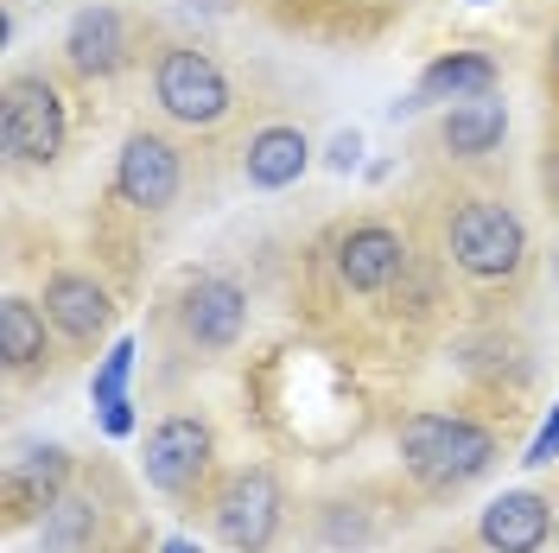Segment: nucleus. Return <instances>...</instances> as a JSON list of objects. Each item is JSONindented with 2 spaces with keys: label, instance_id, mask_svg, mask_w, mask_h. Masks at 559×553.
I'll return each instance as SVG.
<instances>
[{
  "label": "nucleus",
  "instance_id": "14",
  "mask_svg": "<svg viewBox=\"0 0 559 553\" xmlns=\"http://www.w3.org/2000/svg\"><path fill=\"white\" fill-rule=\"evenodd\" d=\"M51 311H38L33 299H7L0 306V363H7V376H33L51 363Z\"/></svg>",
  "mask_w": 559,
  "mask_h": 553
},
{
  "label": "nucleus",
  "instance_id": "24",
  "mask_svg": "<svg viewBox=\"0 0 559 553\" xmlns=\"http://www.w3.org/2000/svg\"><path fill=\"white\" fill-rule=\"evenodd\" d=\"M554 64H559V33H554Z\"/></svg>",
  "mask_w": 559,
  "mask_h": 553
},
{
  "label": "nucleus",
  "instance_id": "8",
  "mask_svg": "<svg viewBox=\"0 0 559 553\" xmlns=\"http://www.w3.org/2000/svg\"><path fill=\"white\" fill-rule=\"evenodd\" d=\"M248 325V293L229 274H198L178 293V331L191 350H229Z\"/></svg>",
  "mask_w": 559,
  "mask_h": 553
},
{
  "label": "nucleus",
  "instance_id": "4",
  "mask_svg": "<svg viewBox=\"0 0 559 553\" xmlns=\"http://www.w3.org/2000/svg\"><path fill=\"white\" fill-rule=\"evenodd\" d=\"M140 471H146V484L159 490V496L198 503V496L210 490V471H216V433H210V420L166 414L153 433H146Z\"/></svg>",
  "mask_w": 559,
  "mask_h": 553
},
{
  "label": "nucleus",
  "instance_id": "17",
  "mask_svg": "<svg viewBox=\"0 0 559 553\" xmlns=\"http://www.w3.org/2000/svg\"><path fill=\"white\" fill-rule=\"evenodd\" d=\"M306 166H312V146H306V134H299V128H261V134L248 140V153H242L248 185H261V191L293 185Z\"/></svg>",
  "mask_w": 559,
  "mask_h": 553
},
{
  "label": "nucleus",
  "instance_id": "19",
  "mask_svg": "<svg viewBox=\"0 0 559 553\" xmlns=\"http://www.w3.org/2000/svg\"><path fill=\"white\" fill-rule=\"evenodd\" d=\"M128 369H134V344H115L103 356V369H96V408H108V401H128V395H121Z\"/></svg>",
  "mask_w": 559,
  "mask_h": 553
},
{
  "label": "nucleus",
  "instance_id": "15",
  "mask_svg": "<svg viewBox=\"0 0 559 553\" xmlns=\"http://www.w3.org/2000/svg\"><path fill=\"white\" fill-rule=\"evenodd\" d=\"M471 96H496V58L489 51H445L419 70L414 103H471Z\"/></svg>",
  "mask_w": 559,
  "mask_h": 553
},
{
  "label": "nucleus",
  "instance_id": "20",
  "mask_svg": "<svg viewBox=\"0 0 559 553\" xmlns=\"http://www.w3.org/2000/svg\"><path fill=\"white\" fill-rule=\"evenodd\" d=\"M559 458V408H554V420L534 433V446H527V464H554Z\"/></svg>",
  "mask_w": 559,
  "mask_h": 553
},
{
  "label": "nucleus",
  "instance_id": "9",
  "mask_svg": "<svg viewBox=\"0 0 559 553\" xmlns=\"http://www.w3.org/2000/svg\"><path fill=\"white\" fill-rule=\"evenodd\" d=\"M45 311H51V325H58V338L76 350H96L108 338V325H115V299H108V286L96 274H51L45 280Z\"/></svg>",
  "mask_w": 559,
  "mask_h": 553
},
{
  "label": "nucleus",
  "instance_id": "6",
  "mask_svg": "<svg viewBox=\"0 0 559 553\" xmlns=\"http://www.w3.org/2000/svg\"><path fill=\"white\" fill-rule=\"evenodd\" d=\"M210 528L229 553H267L280 534V484L267 464H242L229 471V484L210 503Z\"/></svg>",
  "mask_w": 559,
  "mask_h": 553
},
{
  "label": "nucleus",
  "instance_id": "7",
  "mask_svg": "<svg viewBox=\"0 0 559 553\" xmlns=\"http://www.w3.org/2000/svg\"><path fill=\"white\" fill-rule=\"evenodd\" d=\"M115 191H121V204H134V210H166L185 191L178 146L166 134H153V128H134L128 146H121V160H115Z\"/></svg>",
  "mask_w": 559,
  "mask_h": 553
},
{
  "label": "nucleus",
  "instance_id": "22",
  "mask_svg": "<svg viewBox=\"0 0 559 553\" xmlns=\"http://www.w3.org/2000/svg\"><path fill=\"white\" fill-rule=\"evenodd\" d=\"M331 160H337V166H356V134L337 140V153H331Z\"/></svg>",
  "mask_w": 559,
  "mask_h": 553
},
{
  "label": "nucleus",
  "instance_id": "10",
  "mask_svg": "<svg viewBox=\"0 0 559 553\" xmlns=\"http://www.w3.org/2000/svg\"><path fill=\"white\" fill-rule=\"evenodd\" d=\"M407 243L388 230V223H356L344 243H337V280L349 293H388L394 280H407Z\"/></svg>",
  "mask_w": 559,
  "mask_h": 553
},
{
  "label": "nucleus",
  "instance_id": "25",
  "mask_svg": "<svg viewBox=\"0 0 559 553\" xmlns=\"http://www.w3.org/2000/svg\"><path fill=\"white\" fill-rule=\"evenodd\" d=\"M439 553H457V548H439Z\"/></svg>",
  "mask_w": 559,
  "mask_h": 553
},
{
  "label": "nucleus",
  "instance_id": "18",
  "mask_svg": "<svg viewBox=\"0 0 559 553\" xmlns=\"http://www.w3.org/2000/svg\"><path fill=\"white\" fill-rule=\"evenodd\" d=\"M96 534H103V509L90 496H58L38 521V548L45 553H96Z\"/></svg>",
  "mask_w": 559,
  "mask_h": 553
},
{
  "label": "nucleus",
  "instance_id": "11",
  "mask_svg": "<svg viewBox=\"0 0 559 553\" xmlns=\"http://www.w3.org/2000/svg\"><path fill=\"white\" fill-rule=\"evenodd\" d=\"M128 58H134V33H128V20H121L115 7H83V13L70 20L64 64L76 70V77H115Z\"/></svg>",
  "mask_w": 559,
  "mask_h": 553
},
{
  "label": "nucleus",
  "instance_id": "16",
  "mask_svg": "<svg viewBox=\"0 0 559 553\" xmlns=\"http://www.w3.org/2000/svg\"><path fill=\"white\" fill-rule=\"evenodd\" d=\"M509 134V108L496 103V96H471V103H452V115L439 121V140H445V153L452 160H484L496 153Z\"/></svg>",
  "mask_w": 559,
  "mask_h": 553
},
{
  "label": "nucleus",
  "instance_id": "2",
  "mask_svg": "<svg viewBox=\"0 0 559 553\" xmlns=\"http://www.w3.org/2000/svg\"><path fill=\"white\" fill-rule=\"evenodd\" d=\"M153 103L173 115L178 128H223L229 108H236V90L223 64L198 51V45H166L153 58Z\"/></svg>",
  "mask_w": 559,
  "mask_h": 553
},
{
  "label": "nucleus",
  "instance_id": "12",
  "mask_svg": "<svg viewBox=\"0 0 559 553\" xmlns=\"http://www.w3.org/2000/svg\"><path fill=\"white\" fill-rule=\"evenodd\" d=\"M477 534H484L489 553H540L554 541V503L534 496V490H509L484 509Z\"/></svg>",
  "mask_w": 559,
  "mask_h": 553
},
{
  "label": "nucleus",
  "instance_id": "5",
  "mask_svg": "<svg viewBox=\"0 0 559 553\" xmlns=\"http://www.w3.org/2000/svg\"><path fill=\"white\" fill-rule=\"evenodd\" d=\"M64 96L45 83V77H7V96H0V146L13 166H51L64 153Z\"/></svg>",
  "mask_w": 559,
  "mask_h": 553
},
{
  "label": "nucleus",
  "instance_id": "21",
  "mask_svg": "<svg viewBox=\"0 0 559 553\" xmlns=\"http://www.w3.org/2000/svg\"><path fill=\"white\" fill-rule=\"evenodd\" d=\"M103 426L115 433V439H121V433H134V408H128V401H108V408H103Z\"/></svg>",
  "mask_w": 559,
  "mask_h": 553
},
{
  "label": "nucleus",
  "instance_id": "13",
  "mask_svg": "<svg viewBox=\"0 0 559 553\" xmlns=\"http://www.w3.org/2000/svg\"><path fill=\"white\" fill-rule=\"evenodd\" d=\"M70 484V451L45 446V451H26L13 471H7V521L13 528H26L38 509H51Z\"/></svg>",
  "mask_w": 559,
  "mask_h": 553
},
{
  "label": "nucleus",
  "instance_id": "1",
  "mask_svg": "<svg viewBox=\"0 0 559 553\" xmlns=\"http://www.w3.org/2000/svg\"><path fill=\"white\" fill-rule=\"evenodd\" d=\"M401 464L426 490H464L496 464V433L464 414H414L401 420Z\"/></svg>",
  "mask_w": 559,
  "mask_h": 553
},
{
  "label": "nucleus",
  "instance_id": "3",
  "mask_svg": "<svg viewBox=\"0 0 559 553\" xmlns=\"http://www.w3.org/2000/svg\"><path fill=\"white\" fill-rule=\"evenodd\" d=\"M452 261L471 280H484V286L515 280L527 268V223L509 204H496V198H471V204H457V216H452Z\"/></svg>",
  "mask_w": 559,
  "mask_h": 553
},
{
  "label": "nucleus",
  "instance_id": "23",
  "mask_svg": "<svg viewBox=\"0 0 559 553\" xmlns=\"http://www.w3.org/2000/svg\"><path fill=\"white\" fill-rule=\"evenodd\" d=\"M166 553H191V541H166Z\"/></svg>",
  "mask_w": 559,
  "mask_h": 553
}]
</instances>
